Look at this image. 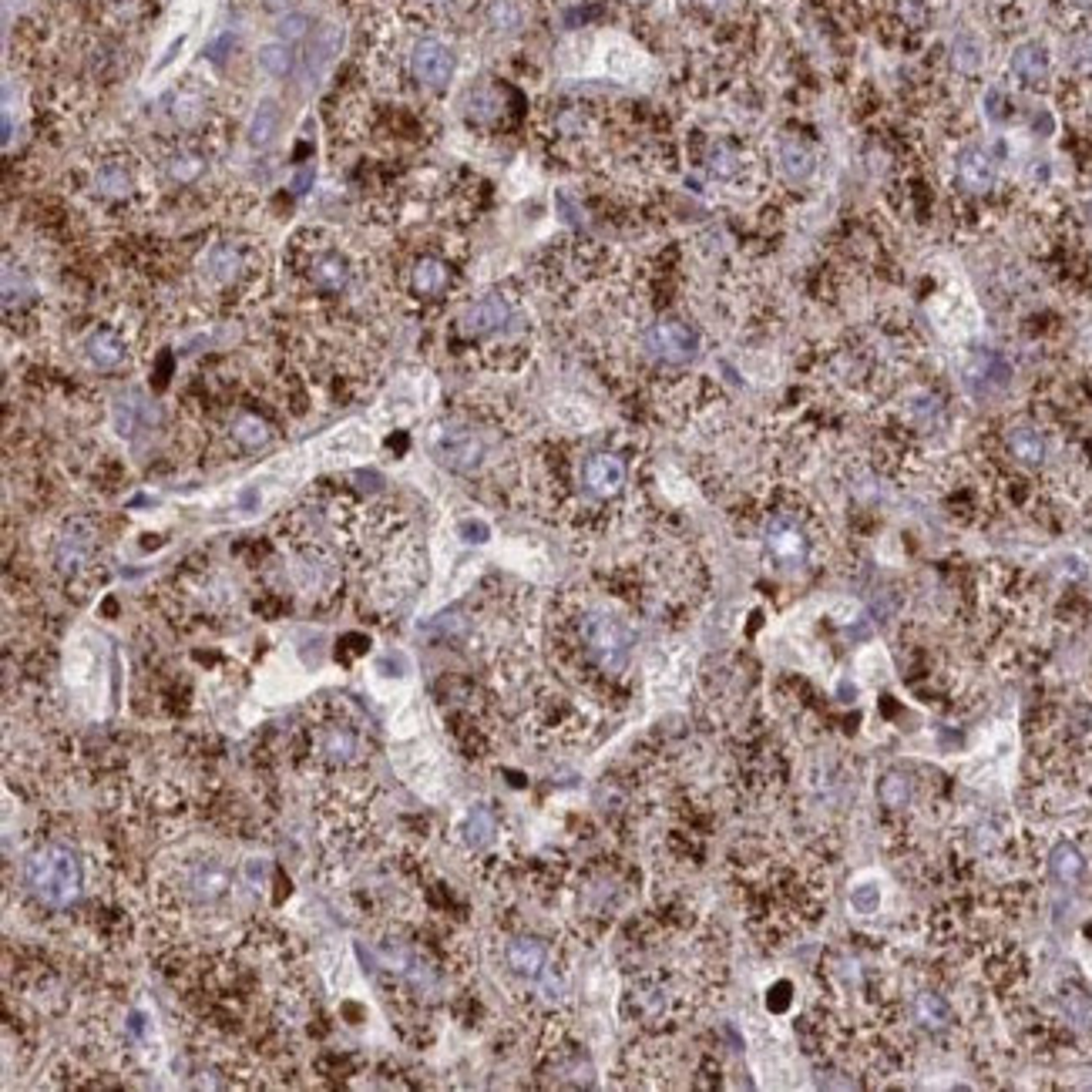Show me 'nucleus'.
Segmentation results:
<instances>
[{"instance_id": "nucleus-3", "label": "nucleus", "mask_w": 1092, "mask_h": 1092, "mask_svg": "<svg viewBox=\"0 0 1092 1092\" xmlns=\"http://www.w3.org/2000/svg\"><path fill=\"white\" fill-rule=\"evenodd\" d=\"M646 346H649V353H653L656 360L679 366V363H689L692 356H696L699 343H696V333H692L686 323L663 320V323H656V327L646 333Z\"/></svg>"}, {"instance_id": "nucleus-17", "label": "nucleus", "mask_w": 1092, "mask_h": 1092, "mask_svg": "<svg viewBox=\"0 0 1092 1092\" xmlns=\"http://www.w3.org/2000/svg\"><path fill=\"white\" fill-rule=\"evenodd\" d=\"M259 68L266 71V75H272V78L289 75V68H292V51H289L286 40H269V45H262V48H259Z\"/></svg>"}, {"instance_id": "nucleus-12", "label": "nucleus", "mask_w": 1092, "mask_h": 1092, "mask_svg": "<svg viewBox=\"0 0 1092 1092\" xmlns=\"http://www.w3.org/2000/svg\"><path fill=\"white\" fill-rule=\"evenodd\" d=\"M780 168H783L786 178H793V182H807V178L814 175V168H817L811 145H804L801 139H786L780 145Z\"/></svg>"}, {"instance_id": "nucleus-8", "label": "nucleus", "mask_w": 1092, "mask_h": 1092, "mask_svg": "<svg viewBox=\"0 0 1092 1092\" xmlns=\"http://www.w3.org/2000/svg\"><path fill=\"white\" fill-rule=\"evenodd\" d=\"M229 888H233V877H229V867L219 864V860H202L198 867L188 870V895H192L195 901H205V905H213V901L226 898Z\"/></svg>"}, {"instance_id": "nucleus-27", "label": "nucleus", "mask_w": 1092, "mask_h": 1092, "mask_svg": "<svg viewBox=\"0 0 1092 1092\" xmlns=\"http://www.w3.org/2000/svg\"><path fill=\"white\" fill-rule=\"evenodd\" d=\"M850 908L857 911V915H877L880 908V891L874 885H860L850 891Z\"/></svg>"}, {"instance_id": "nucleus-29", "label": "nucleus", "mask_w": 1092, "mask_h": 1092, "mask_svg": "<svg viewBox=\"0 0 1092 1092\" xmlns=\"http://www.w3.org/2000/svg\"><path fill=\"white\" fill-rule=\"evenodd\" d=\"M307 27H310V20L307 17H303V14H289V17H282L279 20V37L282 40H297V37H303V34H307Z\"/></svg>"}, {"instance_id": "nucleus-24", "label": "nucleus", "mask_w": 1092, "mask_h": 1092, "mask_svg": "<svg viewBox=\"0 0 1092 1092\" xmlns=\"http://www.w3.org/2000/svg\"><path fill=\"white\" fill-rule=\"evenodd\" d=\"M340 45H343V34H340V30H336V27H323L320 30V37H317V45H313V55H317V65L323 68V65H330V61L336 58V55H340ZM310 55V58H313Z\"/></svg>"}, {"instance_id": "nucleus-5", "label": "nucleus", "mask_w": 1092, "mask_h": 1092, "mask_svg": "<svg viewBox=\"0 0 1092 1092\" xmlns=\"http://www.w3.org/2000/svg\"><path fill=\"white\" fill-rule=\"evenodd\" d=\"M585 488L598 498H615L625 485V465L615 454H592L585 460Z\"/></svg>"}, {"instance_id": "nucleus-34", "label": "nucleus", "mask_w": 1092, "mask_h": 1092, "mask_svg": "<svg viewBox=\"0 0 1092 1092\" xmlns=\"http://www.w3.org/2000/svg\"><path fill=\"white\" fill-rule=\"evenodd\" d=\"M1083 61H1086V68H1092V37L1086 40V51H1083Z\"/></svg>"}, {"instance_id": "nucleus-11", "label": "nucleus", "mask_w": 1092, "mask_h": 1092, "mask_svg": "<svg viewBox=\"0 0 1092 1092\" xmlns=\"http://www.w3.org/2000/svg\"><path fill=\"white\" fill-rule=\"evenodd\" d=\"M954 175H958L964 192H975V195L989 192L995 185V165L982 149H964L958 155V165H954Z\"/></svg>"}, {"instance_id": "nucleus-13", "label": "nucleus", "mask_w": 1092, "mask_h": 1092, "mask_svg": "<svg viewBox=\"0 0 1092 1092\" xmlns=\"http://www.w3.org/2000/svg\"><path fill=\"white\" fill-rule=\"evenodd\" d=\"M1008 450H1012V457H1018L1022 465H1042L1045 460V437L1038 434L1035 427H1012L1008 430Z\"/></svg>"}, {"instance_id": "nucleus-15", "label": "nucleus", "mask_w": 1092, "mask_h": 1092, "mask_svg": "<svg viewBox=\"0 0 1092 1092\" xmlns=\"http://www.w3.org/2000/svg\"><path fill=\"white\" fill-rule=\"evenodd\" d=\"M276 129H279V108L272 101H259V108L249 118V145L252 149H266Z\"/></svg>"}, {"instance_id": "nucleus-28", "label": "nucleus", "mask_w": 1092, "mask_h": 1092, "mask_svg": "<svg viewBox=\"0 0 1092 1092\" xmlns=\"http://www.w3.org/2000/svg\"><path fill=\"white\" fill-rule=\"evenodd\" d=\"M918 1015L928 1025H944V1022H948V1005H944L938 995H924V999L918 1002Z\"/></svg>"}, {"instance_id": "nucleus-4", "label": "nucleus", "mask_w": 1092, "mask_h": 1092, "mask_svg": "<svg viewBox=\"0 0 1092 1092\" xmlns=\"http://www.w3.org/2000/svg\"><path fill=\"white\" fill-rule=\"evenodd\" d=\"M411 68L414 78L427 88H444L454 75V55L440 45V40H420L411 55Z\"/></svg>"}, {"instance_id": "nucleus-14", "label": "nucleus", "mask_w": 1092, "mask_h": 1092, "mask_svg": "<svg viewBox=\"0 0 1092 1092\" xmlns=\"http://www.w3.org/2000/svg\"><path fill=\"white\" fill-rule=\"evenodd\" d=\"M508 964L518 975H538L544 969V948L541 941L531 938H518L508 944Z\"/></svg>"}, {"instance_id": "nucleus-30", "label": "nucleus", "mask_w": 1092, "mask_h": 1092, "mask_svg": "<svg viewBox=\"0 0 1092 1092\" xmlns=\"http://www.w3.org/2000/svg\"><path fill=\"white\" fill-rule=\"evenodd\" d=\"M709 168L717 172L720 178H730L733 172H737V155H733L730 149H717L709 155Z\"/></svg>"}, {"instance_id": "nucleus-19", "label": "nucleus", "mask_w": 1092, "mask_h": 1092, "mask_svg": "<svg viewBox=\"0 0 1092 1092\" xmlns=\"http://www.w3.org/2000/svg\"><path fill=\"white\" fill-rule=\"evenodd\" d=\"M414 286L417 292H424V297H434V292H440L447 286V269L440 259H420L417 269H414Z\"/></svg>"}, {"instance_id": "nucleus-18", "label": "nucleus", "mask_w": 1092, "mask_h": 1092, "mask_svg": "<svg viewBox=\"0 0 1092 1092\" xmlns=\"http://www.w3.org/2000/svg\"><path fill=\"white\" fill-rule=\"evenodd\" d=\"M88 356H91V363L101 366V370H111V366L121 363L124 346L114 340L111 333H94L91 340H88Z\"/></svg>"}, {"instance_id": "nucleus-23", "label": "nucleus", "mask_w": 1092, "mask_h": 1092, "mask_svg": "<svg viewBox=\"0 0 1092 1092\" xmlns=\"http://www.w3.org/2000/svg\"><path fill=\"white\" fill-rule=\"evenodd\" d=\"M951 58H954V68L964 71V75H975V71L982 68V51H979V45H975L972 37H958Z\"/></svg>"}, {"instance_id": "nucleus-20", "label": "nucleus", "mask_w": 1092, "mask_h": 1092, "mask_svg": "<svg viewBox=\"0 0 1092 1092\" xmlns=\"http://www.w3.org/2000/svg\"><path fill=\"white\" fill-rule=\"evenodd\" d=\"M236 266H239V256L233 249H213L205 256V272L219 282H229L236 276Z\"/></svg>"}, {"instance_id": "nucleus-21", "label": "nucleus", "mask_w": 1092, "mask_h": 1092, "mask_svg": "<svg viewBox=\"0 0 1092 1092\" xmlns=\"http://www.w3.org/2000/svg\"><path fill=\"white\" fill-rule=\"evenodd\" d=\"M313 279H317L323 289H340L346 282V266L336 256H327L313 266Z\"/></svg>"}, {"instance_id": "nucleus-10", "label": "nucleus", "mask_w": 1092, "mask_h": 1092, "mask_svg": "<svg viewBox=\"0 0 1092 1092\" xmlns=\"http://www.w3.org/2000/svg\"><path fill=\"white\" fill-rule=\"evenodd\" d=\"M766 549H770V555L776 562L793 565V562H801L807 555V538L790 518H776V521L766 524Z\"/></svg>"}, {"instance_id": "nucleus-1", "label": "nucleus", "mask_w": 1092, "mask_h": 1092, "mask_svg": "<svg viewBox=\"0 0 1092 1092\" xmlns=\"http://www.w3.org/2000/svg\"><path fill=\"white\" fill-rule=\"evenodd\" d=\"M24 880L40 905L68 908L81 891V860L65 844L37 847L24 864Z\"/></svg>"}, {"instance_id": "nucleus-22", "label": "nucleus", "mask_w": 1092, "mask_h": 1092, "mask_svg": "<svg viewBox=\"0 0 1092 1092\" xmlns=\"http://www.w3.org/2000/svg\"><path fill=\"white\" fill-rule=\"evenodd\" d=\"M98 188H101L104 195H114V198H121V195H129V188H132V178H129V172H124V168H118V165H108V168H101V172H98Z\"/></svg>"}, {"instance_id": "nucleus-32", "label": "nucleus", "mask_w": 1092, "mask_h": 1092, "mask_svg": "<svg viewBox=\"0 0 1092 1092\" xmlns=\"http://www.w3.org/2000/svg\"><path fill=\"white\" fill-rule=\"evenodd\" d=\"M901 17H905L911 27H921L924 20H928V7H924V0H901Z\"/></svg>"}, {"instance_id": "nucleus-2", "label": "nucleus", "mask_w": 1092, "mask_h": 1092, "mask_svg": "<svg viewBox=\"0 0 1092 1092\" xmlns=\"http://www.w3.org/2000/svg\"><path fill=\"white\" fill-rule=\"evenodd\" d=\"M582 636L588 643V653H592L605 669H622L628 659V646H633V636L628 628L612 615H588L582 625Z\"/></svg>"}, {"instance_id": "nucleus-7", "label": "nucleus", "mask_w": 1092, "mask_h": 1092, "mask_svg": "<svg viewBox=\"0 0 1092 1092\" xmlns=\"http://www.w3.org/2000/svg\"><path fill=\"white\" fill-rule=\"evenodd\" d=\"M511 310L508 303H504L501 297H481L478 303H471V307L465 310V317H460V330H465L468 336H488L501 330L504 323H508Z\"/></svg>"}, {"instance_id": "nucleus-33", "label": "nucleus", "mask_w": 1092, "mask_h": 1092, "mask_svg": "<svg viewBox=\"0 0 1092 1092\" xmlns=\"http://www.w3.org/2000/svg\"><path fill=\"white\" fill-rule=\"evenodd\" d=\"M1069 7L1079 10V14H1089V10H1092V0H1069Z\"/></svg>"}, {"instance_id": "nucleus-16", "label": "nucleus", "mask_w": 1092, "mask_h": 1092, "mask_svg": "<svg viewBox=\"0 0 1092 1092\" xmlns=\"http://www.w3.org/2000/svg\"><path fill=\"white\" fill-rule=\"evenodd\" d=\"M1048 864H1053V874L1063 880V885H1076V880L1083 877V870H1086V860L1073 844H1056L1053 847V860H1048Z\"/></svg>"}, {"instance_id": "nucleus-9", "label": "nucleus", "mask_w": 1092, "mask_h": 1092, "mask_svg": "<svg viewBox=\"0 0 1092 1092\" xmlns=\"http://www.w3.org/2000/svg\"><path fill=\"white\" fill-rule=\"evenodd\" d=\"M1048 71H1053V61H1048V51L1042 45L1028 40V45L1015 48L1012 75H1015L1018 84H1025V88H1042V84L1048 81Z\"/></svg>"}, {"instance_id": "nucleus-26", "label": "nucleus", "mask_w": 1092, "mask_h": 1092, "mask_svg": "<svg viewBox=\"0 0 1092 1092\" xmlns=\"http://www.w3.org/2000/svg\"><path fill=\"white\" fill-rule=\"evenodd\" d=\"M236 437L243 440L246 447H259V444H266V440H269V430H266V424H262L259 417H243L236 424Z\"/></svg>"}, {"instance_id": "nucleus-25", "label": "nucleus", "mask_w": 1092, "mask_h": 1092, "mask_svg": "<svg viewBox=\"0 0 1092 1092\" xmlns=\"http://www.w3.org/2000/svg\"><path fill=\"white\" fill-rule=\"evenodd\" d=\"M468 111H471V118H478V121H491V118H498L501 101H498L495 94H491L488 88H485V91H475V94H471Z\"/></svg>"}, {"instance_id": "nucleus-6", "label": "nucleus", "mask_w": 1092, "mask_h": 1092, "mask_svg": "<svg viewBox=\"0 0 1092 1092\" xmlns=\"http://www.w3.org/2000/svg\"><path fill=\"white\" fill-rule=\"evenodd\" d=\"M481 454H485V447H481V440L471 434V430L465 427H447L444 434H440V457H444L447 468L454 471H475L481 465Z\"/></svg>"}, {"instance_id": "nucleus-31", "label": "nucleus", "mask_w": 1092, "mask_h": 1092, "mask_svg": "<svg viewBox=\"0 0 1092 1092\" xmlns=\"http://www.w3.org/2000/svg\"><path fill=\"white\" fill-rule=\"evenodd\" d=\"M880 796H885L891 807H901L908 796V783L901 780V776H891V780H885V786H880Z\"/></svg>"}]
</instances>
